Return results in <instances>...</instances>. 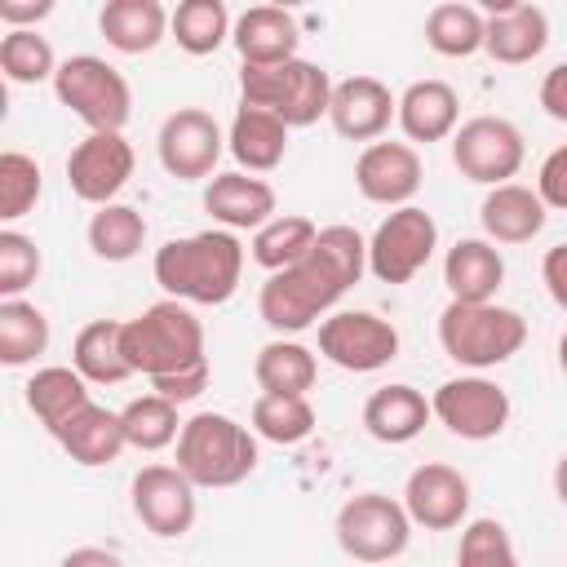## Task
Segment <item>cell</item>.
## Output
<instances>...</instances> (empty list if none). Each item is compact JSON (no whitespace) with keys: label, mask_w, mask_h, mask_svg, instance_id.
Returning <instances> with one entry per match:
<instances>
[{"label":"cell","mask_w":567,"mask_h":567,"mask_svg":"<svg viewBox=\"0 0 567 567\" xmlns=\"http://www.w3.org/2000/svg\"><path fill=\"white\" fill-rule=\"evenodd\" d=\"M363 270H368V239L346 221L319 226L315 248L297 266L266 275L257 292V315L275 337L306 332L310 323H323L332 315V306L363 279Z\"/></svg>","instance_id":"cell-1"},{"label":"cell","mask_w":567,"mask_h":567,"mask_svg":"<svg viewBox=\"0 0 567 567\" xmlns=\"http://www.w3.org/2000/svg\"><path fill=\"white\" fill-rule=\"evenodd\" d=\"M155 284L186 306H226L244 279V244L235 230H195L155 248Z\"/></svg>","instance_id":"cell-2"},{"label":"cell","mask_w":567,"mask_h":567,"mask_svg":"<svg viewBox=\"0 0 567 567\" xmlns=\"http://www.w3.org/2000/svg\"><path fill=\"white\" fill-rule=\"evenodd\" d=\"M124 359L142 377H173L204 363V323L186 301H155L142 315L124 319Z\"/></svg>","instance_id":"cell-3"},{"label":"cell","mask_w":567,"mask_h":567,"mask_svg":"<svg viewBox=\"0 0 567 567\" xmlns=\"http://www.w3.org/2000/svg\"><path fill=\"white\" fill-rule=\"evenodd\" d=\"M261 461L252 425H239L226 412H195L177 434V470L195 487H235Z\"/></svg>","instance_id":"cell-4"},{"label":"cell","mask_w":567,"mask_h":567,"mask_svg":"<svg viewBox=\"0 0 567 567\" xmlns=\"http://www.w3.org/2000/svg\"><path fill=\"white\" fill-rule=\"evenodd\" d=\"M527 341V319L496 301H447L439 315V346L452 363L487 372L509 363Z\"/></svg>","instance_id":"cell-5"},{"label":"cell","mask_w":567,"mask_h":567,"mask_svg":"<svg viewBox=\"0 0 567 567\" xmlns=\"http://www.w3.org/2000/svg\"><path fill=\"white\" fill-rule=\"evenodd\" d=\"M239 97L244 106L279 115L288 128H310L332 106V75L310 58H292L279 66H239Z\"/></svg>","instance_id":"cell-6"},{"label":"cell","mask_w":567,"mask_h":567,"mask_svg":"<svg viewBox=\"0 0 567 567\" xmlns=\"http://www.w3.org/2000/svg\"><path fill=\"white\" fill-rule=\"evenodd\" d=\"M53 93L80 124H89V133H124V124L133 115L128 80L120 75V66H111L97 53L62 58V66L53 75Z\"/></svg>","instance_id":"cell-7"},{"label":"cell","mask_w":567,"mask_h":567,"mask_svg":"<svg viewBox=\"0 0 567 567\" xmlns=\"http://www.w3.org/2000/svg\"><path fill=\"white\" fill-rule=\"evenodd\" d=\"M412 518L385 492H359L337 509V545L354 563H390L408 549Z\"/></svg>","instance_id":"cell-8"},{"label":"cell","mask_w":567,"mask_h":567,"mask_svg":"<svg viewBox=\"0 0 567 567\" xmlns=\"http://www.w3.org/2000/svg\"><path fill=\"white\" fill-rule=\"evenodd\" d=\"M527 159V142L523 128L505 115H474L452 133V164L465 182L478 186H505L509 177H518Z\"/></svg>","instance_id":"cell-9"},{"label":"cell","mask_w":567,"mask_h":567,"mask_svg":"<svg viewBox=\"0 0 567 567\" xmlns=\"http://www.w3.org/2000/svg\"><path fill=\"white\" fill-rule=\"evenodd\" d=\"M434 248H439V221L421 204L390 208L368 239V270L381 284H408L430 266Z\"/></svg>","instance_id":"cell-10"},{"label":"cell","mask_w":567,"mask_h":567,"mask_svg":"<svg viewBox=\"0 0 567 567\" xmlns=\"http://www.w3.org/2000/svg\"><path fill=\"white\" fill-rule=\"evenodd\" d=\"M430 408H434V421H439L447 434L465 439V443H487V439H496V434L509 425V412H514L505 385H496V381L483 377V372L443 381V385L430 394Z\"/></svg>","instance_id":"cell-11"},{"label":"cell","mask_w":567,"mask_h":567,"mask_svg":"<svg viewBox=\"0 0 567 567\" xmlns=\"http://www.w3.org/2000/svg\"><path fill=\"white\" fill-rule=\"evenodd\" d=\"M319 354L341 372H381L399 359V328L372 310H332L319 323Z\"/></svg>","instance_id":"cell-12"},{"label":"cell","mask_w":567,"mask_h":567,"mask_svg":"<svg viewBox=\"0 0 567 567\" xmlns=\"http://www.w3.org/2000/svg\"><path fill=\"white\" fill-rule=\"evenodd\" d=\"M155 151H159V164H164L168 177H177V182H213L217 177V159L226 151V137H221V124L204 106H177L173 115H164Z\"/></svg>","instance_id":"cell-13"},{"label":"cell","mask_w":567,"mask_h":567,"mask_svg":"<svg viewBox=\"0 0 567 567\" xmlns=\"http://www.w3.org/2000/svg\"><path fill=\"white\" fill-rule=\"evenodd\" d=\"M128 496H133L137 523L159 540H182L195 527V514H199L195 483L177 465H159V461L142 465L128 483Z\"/></svg>","instance_id":"cell-14"},{"label":"cell","mask_w":567,"mask_h":567,"mask_svg":"<svg viewBox=\"0 0 567 567\" xmlns=\"http://www.w3.org/2000/svg\"><path fill=\"white\" fill-rule=\"evenodd\" d=\"M133 164L137 155L124 133H89L66 155V186L75 199L102 208V204H115V195L128 186Z\"/></svg>","instance_id":"cell-15"},{"label":"cell","mask_w":567,"mask_h":567,"mask_svg":"<svg viewBox=\"0 0 567 567\" xmlns=\"http://www.w3.org/2000/svg\"><path fill=\"white\" fill-rule=\"evenodd\" d=\"M403 509H408L412 527L452 532L470 514V478L447 461H425L403 483Z\"/></svg>","instance_id":"cell-16"},{"label":"cell","mask_w":567,"mask_h":567,"mask_svg":"<svg viewBox=\"0 0 567 567\" xmlns=\"http://www.w3.org/2000/svg\"><path fill=\"white\" fill-rule=\"evenodd\" d=\"M425 164L412 142H372L354 159V186L368 204L381 208H408L421 190Z\"/></svg>","instance_id":"cell-17"},{"label":"cell","mask_w":567,"mask_h":567,"mask_svg":"<svg viewBox=\"0 0 567 567\" xmlns=\"http://www.w3.org/2000/svg\"><path fill=\"white\" fill-rule=\"evenodd\" d=\"M399 120V97L390 93L385 80L377 75H350L332 84V106H328V124L337 128V137L346 142H381V133Z\"/></svg>","instance_id":"cell-18"},{"label":"cell","mask_w":567,"mask_h":567,"mask_svg":"<svg viewBox=\"0 0 567 567\" xmlns=\"http://www.w3.org/2000/svg\"><path fill=\"white\" fill-rule=\"evenodd\" d=\"M279 199H275V186L266 177H252L244 168H230V173H217L208 186H204V213L221 226V230H261L275 213Z\"/></svg>","instance_id":"cell-19"},{"label":"cell","mask_w":567,"mask_h":567,"mask_svg":"<svg viewBox=\"0 0 567 567\" xmlns=\"http://www.w3.org/2000/svg\"><path fill=\"white\" fill-rule=\"evenodd\" d=\"M549 44V13L540 4H509V0H492L487 4V35H483V53L501 66H523L536 62Z\"/></svg>","instance_id":"cell-20"},{"label":"cell","mask_w":567,"mask_h":567,"mask_svg":"<svg viewBox=\"0 0 567 567\" xmlns=\"http://www.w3.org/2000/svg\"><path fill=\"white\" fill-rule=\"evenodd\" d=\"M230 44H235V53H239L244 66H279V62H292L297 58L301 27L279 4H252V9H244L235 18Z\"/></svg>","instance_id":"cell-21"},{"label":"cell","mask_w":567,"mask_h":567,"mask_svg":"<svg viewBox=\"0 0 567 567\" xmlns=\"http://www.w3.org/2000/svg\"><path fill=\"white\" fill-rule=\"evenodd\" d=\"M399 128L408 142H447L461 128V93L447 80H412L399 93Z\"/></svg>","instance_id":"cell-22"},{"label":"cell","mask_w":567,"mask_h":567,"mask_svg":"<svg viewBox=\"0 0 567 567\" xmlns=\"http://www.w3.org/2000/svg\"><path fill=\"white\" fill-rule=\"evenodd\" d=\"M478 221H483V235L492 244H532L545 221H549V208L545 199L536 195V186H523V182H505V186H492L478 204Z\"/></svg>","instance_id":"cell-23"},{"label":"cell","mask_w":567,"mask_h":567,"mask_svg":"<svg viewBox=\"0 0 567 567\" xmlns=\"http://www.w3.org/2000/svg\"><path fill=\"white\" fill-rule=\"evenodd\" d=\"M430 416H434L430 399L408 381H390V385L372 390L368 403H363V430L377 443H390V447L412 443L430 425Z\"/></svg>","instance_id":"cell-24"},{"label":"cell","mask_w":567,"mask_h":567,"mask_svg":"<svg viewBox=\"0 0 567 567\" xmlns=\"http://www.w3.org/2000/svg\"><path fill=\"white\" fill-rule=\"evenodd\" d=\"M288 133H292V128H288L279 115L239 102V111H235V120H230V133H226V151L235 155V164H239L244 173L257 177V173H270V168L284 164V155H288Z\"/></svg>","instance_id":"cell-25"},{"label":"cell","mask_w":567,"mask_h":567,"mask_svg":"<svg viewBox=\"0 0 567 567\" xmlns=\"http://www.w3.org/2000/svg\"><path fill=\"white\" fill-rule=\"evenodd\" d=\"M443 284L452 301H496L505 284V257L492 239H456L443 257Z\"/></svg>","instance_id":"cell-26"},{"label":"cell","mask_w":567,"mask_h":567,"mask_svg":"<svg viewBox=\"0 0 567 567\" xmlns=\"http://www.w3.org/2000/svg\"><path fill=\"white\" fill-rule=\"evenodd\" d=\"M173 27V13L159 0H106L97 13V31L115 53H151Z\"/></svg>","instance_id":"cell-27"},{"label":"cell","mask_w":567,"mask_h":567,"mask_svg":"<svg viewBox=\"0 0 567 567\" xmlns=\"http://www.w3.org/2000/svg\"><path fill=\"white\" fill-rule=\"evenodd\" d=\"M22 394H27L31 416H35L49 434H58L75 412H84V408L93 403L89 381H84L75 368H62V363L35 368V372L27 377V385H22Z\"/></svg>","instance_id":"cell-28"},{"label":"cell","mask_w":567,"mask_h":567,"mask_svg":"<svg viewBox=\"0 0 567 567\" xmlns=\"http://www.w3.org/2000/svg\"><path fill=\"white\" fill-rule=\"evenodd\" d=\"M53 439L62 443V452H66L75 465H89V470L111 465V461L128 447L120 412H111V408H102V403H89L84 412H75Z\"/></svg>","instance_id":"cell-29"},{"label":"cell","mask_w":567,"mask_h":567,"mask_svg":"<svg viewBox=\"0 0 567 567\" xmlns=\"http://www.w3.org/2000/svg\"><path fill=\"white\" fill-rule=\"evenodd\" d=\"M71 368L89 385H120L133 377L124 359V319H93L71 341Z\"/></svg>","instance_id":"cell-30"},{"label":"cell","mask_w":567,"mask_h":567,"mask_svg":"<svg viewBox=\"0 0 567 567\" xmlns=\"http://www.w3.org/2000/svg\"><path fill=\"white\" fill-rule=\"evenodd\" d=\"M252 377H257L261 394H310L315 377H319V359L310 346H301L292 337H275L257 350Z\"/></svg>","instance_id":"cell-31"},{"label":"cell","mask_w":567,"mask_h":567,"mask_svg":"<svg viewBox=\"0 0 567 567\" xmlns=\"http://www.w3.org/2000/svg\"><path fill=\"white\" fill-rule=\"evenodd\" d=\"M315 239H319V226H315L310 217H301V213H279V217H270L261 230H252L248 257H252L261 270L279 275V270H288V266H297V261L315 248Z\"/></svg>","instance_id":"cell-32"},{"label":"cell","mask_w":567,"mask_h":567,"mask_svg":"<svg viewBox=\"0 0 567 567\" xmlns=\"http://www.w3.org/2000/svg\"><path fill=\"white\" fill-rule=\"evenodd\" d=\"M483 35H487V13L461 0H443L425 13V44L443 58H474L483 53Z\"/></svg>","instance_id":"cell-33"},{"label":"cell","mask_w":567,"mask_h":567,"mask_svg":"<svg viewBox=\"0 0 567 567\" xmlns=\"http://www.w3.org/2000/svg\"><path fill=\"white\" fill-rule=\"evenodd\" d=\"M44 350H49V315L27 297L0 301V363L27 368Z\"/></svg>","instance_id":"cell-34"},{"label":"cell","mask_w":567,"mask_h":567,"mask_svg":"<svg viewBox=\"0 0 567 567\" xmlns=\"http://www.w3.org/2000/svg\"><path fill=\"white\" fill-rule=\"evenodd\" d=\"M230 31H235V22H230V9L221 0H182L173 9V27H168L177 49L190 58L217 53L230 40Z\"/></svg>","instance_id":"cell-35"},{"label":"cell","mask_w":567,"mask_h":567,"mask_svg":"<svg viewBox=\"0 0 567 567\" xmlns=\"http://www.w3.org/2000/svg\"><path fill=\"white\" fill-rule=\"evenodd\" d=\"M84 239H89L93 257H102V261H133L146 244V217L133 204H102L89 217Z\"/></svg>","instance_id":"cell-36"},{"label":"cell","mask_w":567,"mask_h":567,"mask_svg":"<svg viewBox=\"0 0 567 567\" xmlns=\"http://www.w3.org/2000/svg\"><path fill=\"white\" fill-rule=\"evenodd\" d=\"M252 434L266 439V443H279V447H292L301 439H310L315 430V408L306 394H257L252 399Z\"/></svg>","instance_id":"cell-37"},{"label":"cell","mask_w":567,"mask_h":567,"mask_svg":"<svg viewBox=\"0 0 567 567\" xmlns=\"http://www.w3.org/2000/svg\"><path fill=\"white\" fill-rule=\"evenodd\" d=\"M120 421H124L128 447H137V452H159V447L177 443V434L186 425V421H177V403H168L164 394H137V399H128L120 408Z\"/></svg>","instance_id":"cell-38"},{"label":"cell","mask_w":567,"mask_h":567,"mask_svg":"<svg viewBox=\"0 0 567 567\" xmlns=\"http://www.w3.org/2000/svg\"><path fill=\"white\" fill-rule=\"evenodd\" d=\"M58 53L49 44V35L40 31H4L0 40V71L9 84H44L58 75Z\"/></svg>","instance_id":"cell-39"},{"label":"cell","mask_w":567,"mask_h":567,"mask_svg":"<svg viewBox=\"0 0 567 567\" xmlns=\"http://www.w3.org/2000/svg\"><path fill=\"white\" fill-rule=\"evenodd\" d=\"M40 190H44L40 159L27 151H4L0 155V217L4 221L27 217L40 204Z\"/></svg>","instance_id":"cell-40"},{"label":"cell","mask_w":567,"mask_h":567,"mask_svg":"<svg viewBox=\"0 0 567 567\" xmlns=\"http://www.w3.org/2000/svg\"><path fill=\"white\" fill-rule=\"evenodd\" d=\"M456 567H518L514 540L501 518H470L456 545Z\"/></svg>","instance_id":"cell-41"},{"label":"cell","mask_w":567,"mask_h":567,"mask_svg":"<svg viewBox=\"0 0 567 567\" xmlns=\"http://www.w3.org/2000/svg\"><path fill=\"white\" fill-rule=\"evenodd\" d=\"M40 244L13 226L0 230V301L22 297L35 279H40Z\"/></svg>","instance_id":"cell-42"},{"label":"cell","mask_w":567,"mask_h":567,"mask_svg":"<svg viewBox=\"0 0 567 567\" xmlns=\"http://www.w3.org/2000/svg\"><path fill=\"white\" fill-rule=\"evenodd\" d=\"M208 381H213V368H208V359L204 363H195V368H186V372H173V377H155L151 381V394H164L168 403H190V399H199L204 390H208Z\"/></svg>","instance_id":"cell-43"},{"label":"cell","mask_w":567,"mask_h":567,"mask_svg":"<svg viewBox=\"0 0 567 567\" xmlns=\"http://www.w3.org/2000/svg\"><path fill=\"white\" fill-rule=\"evenodd\" d=\"M536 195L545 199V208H567V142L554 146V151L540 159Z\"/></svg>","instance_id":"cell-44"},{"label":"cell","mask_w":567,"mask_h":567,"mask_svg":"<svg viewBox=\"0 0 567 567\" xmlns=\"http://www.w3.org/2000/svg\"><path fill=\"white\" fill-rule=\"evenodd\" d=\"M536 102H540V111H545L549 120L567 124V62H558V66H549V71L540 75Z\"/></svg>","instance_id":"cell-45"},{"label":"cell","mask_w":567,"mask_h":567,"mask_svg":"<svg viewBox=\"0 0 567 567\" xmlns=\"http://www.w3.org/2000/svg\"><path fill=\"white\" fill-rule=\"evenodd\" d=\"M53 13V0H0V22L9 31H35V22H44Z\"/></svg>","instance_id":"cell-46"},{"label":"cell","mask_w":567,"mask_h":567,"mask_svg":"<svg viewBox=\"0 0 567 567\" xmlns=\"http://www.w3.org/2000/svg\"><path fill=\"white\" fill-rule=\"evenodd\" d=\"M540 279H545V292L554 297V306L567 310V244H554L540 257Z\"/></svg>","instance_id":"cell-47"},{"label":"cell","mask_w":567,"mask_h":567,"mask_svg":"<svg viewBox=\"0 0 567 567\" xmlns=\"http://www.w3.org/2000/svg\"><path fill=\"white\" fill-rule=\"evenodd\" d=\"M58 567H124V558L115 549H102V545H80L71 554H62Z\"/></svg>","instance_id":"cell-48"},{"label":"cell","mask_w":567,"mask_h":567,"mask_svg":"<svg viewBox=\"0 0 567 567\" xmlns=\"http://www.w3.org/2000/svg\"><path fill=\"white\" fill-rule=\"evenodd\" d=\"M554 496L567 505V452L554 461Z\"/></svg>","instance_id":"cell-49"},{"label":"cell","mask_w":567,"mask_h":567,"mask_svg":"<svg viewBox=\"0 0 567 567\" xmlns=\"http://www.w3.org/2000/svg\"><path fill=\"white\" fill-rule=\"evenodd\" d=\"M558 368H563V377H567V332L558 337Z\"/></svg>","instance_id":"cell-50"}]
</instances>
